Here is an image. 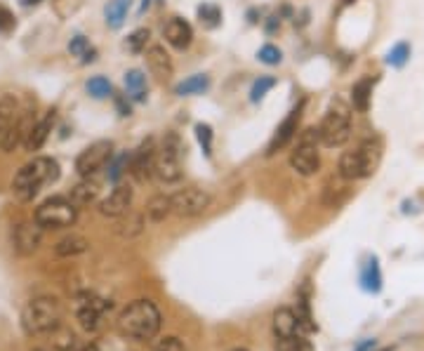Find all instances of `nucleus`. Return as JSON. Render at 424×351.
<instances>
[{"label": "nucleus", "instance_id": "f257e3e1", "mask_svg": "<svg viewBox=\"0 0 424 351\" xmlns=\"http://www.w3.org/2000/svg\"><path fill=\"white\" fill-rule=\"evenodd\" d=\"M160 323H163V316H160L156 304L148 302V299H135L133 304H128L120 312L116 321L120 335L128 339H139V342L156 337Z\"/></svg>", "mask_w": 424, "mask_h": 351}, {"label": "nucleus", "instance_id": "f03ea898", "mask_svg": "<svg viewBox=\"0 0 424 351\" xmlns=\"http://www.w3.org/2000/svg\"><path fill=\"white\" fill-rule=\"evenodd\" d=\"M57 180H59V163L55 158L48 156L33 158L17 170L12 180V193L17 200H24L26 203V200L36 198L45 184H52Z\"/></svg>", "mask_w": 424, "mask_h": 351}, {"label": "nucleus", "instance_id": "7ed1b4c3", "mask_svg": "<svg viewBox=\"0 0 424 351\" xmlns=\"http://www.w3.org/2000/svg\"><path fill=\"white\" fill-rule=\"evenodd\" d=\"M382 160V142L377 137L360 142L354 151H345L337 165V175H342L345 180H365V177L375 175V170L380 168Z\"/></svg>", "mask_w": 424, "mask_h": 351}, {"label": "nucleus", "instance_id": "20e7f679", "mask_svg": "<svg viewBox=\"0 0 424 351\" xmlns=\"http://www.w3.org/2000/svg\"><path fill=\"white\" fill-rule=\"evenodd\" d=\"M61 325V307L55 297H33L21 312L26 335H52Z\"/></svg>", "mask_w": 424, "mask_h": 351}, {"label": "nucleus", "instance_id": "39448f33", "mask_svg": "<svg viewBox=\"0 0 424 351\" xmlns=\"http://www.w3.org/2000/svg\"><path fill=\"white\" fill-rule=\"evenodd\" d=\"M351 140V108L345 99L335 97L318 125V142L328 149L345 146Z\"/></svg>", "mask_w": 424, "mask_h": 351}, {"label": "nucleus", "instance_id": "423d86ee", "mask_svg": "<svg viewBox=\"0 0 424 351\" xmlns=\"http://www.w3.org/2000/svg\"><path fill=\"white\" fill-rule=\"evenodd\" d=\"M182 153H184V144H182L177 132H165L163 142L156 149V163H153V180L158 184H177L182 180Z\"/></svg>", "mask_w": 424, "mask_h": 351}, {"label": "nucleus", "instance_id": "0eeeda50", "mask_svg": "<svg viewBox=\"0 0 424 351\" xmlns=\"http://www.w3.org/2000/svg\"><path fill=\"white\" fill-rule=\"evenodd\" d=\"M31 125L24 123V116L19 111V104L12 95H5L0 99V151L10 153L19 144H24V137Z\"/></svg>", "mask_w": 424, "mask_h": 351}, {"label": "nucleus", "instance_id": "6e6552de", "mask_svg": "<svg viewBox=\"0 0 424 351\" xmlns=\"http://www.w3.org/2000/svg\"><path fill=\"white\" fill-rule=\"evenodd\" d=\"M76 220H78V208L68 198H61V196L48 198L36 210V222L43 229H66V227H73Z\"/></svg>", "mask_w": 424, "mask_h": 351}, {"label": "nucleus", "instance_id": "1a4fd4ad", "mask_svg": "<svg viewBox=\"0 0 424 351\" xmlns=\"http://www.w3.org/2000/svg\"><path fill=\"white\" fill-rule=\"evenodd\" d=\"M318 142V130L309 128L305 130V135L300 137L295 151L290 153V168L302 177H311L320 170V153L316 149Z\"/></svg>", "mask_w": 424, "mask_h": 351}, {"label": "nucleus", "instance_id": "9d476101", "mask_svg": "<svg viewBox=\"0 0 424 351\" xmlns=\"http://www.w3.org/2000/svg\"><path fill=\"white\" fill-rule=\"evenodd\" d=\"M111 158H113V142L99 140L80 151V156L76 158V172L80 177H95L97 172L104 170L111 163Z\"/></svg>", "mask_w": 424, "mask_h": 351}, {"label": "nucleus", "instance_id": "9b49d317", "mask_svg": "<svg viewBox=\"0 0 424 351\" xmlns=\"http://www.w3.org/2000/svg\"><path fill=\"white\" fill-rule=\"evenodd\" d=\"M210 203H212V196L205 189H198V187H186L173 193V212L177 217H184V220L203 215L210 208Z\"/></svg>", "mask_w": 424, "mask_h": 351}, {"label": "nucleus", "instance_id": "f8f14e48", "mask_svg": "<svg viewBox=\"0 0 424 351\" xmlns=\"http://www.w3.org/2000/svg\"><path fill=\"white\" fill-rule=\"evenodd\" d=\"M156 140L148 137L139 144V149L130 158V175L135 177V182L146 184L153 180V163H156Z\"/></svg>", "mask_w": 424, "mask_h": 351}, {"label": "nucleus", "instance_id": "ddd939ff", "mask_svg": "<svg viewBox=\"0 0 424 351\" xmlns=\"http://www.w3.org/2000/svg\"><path fill=\"white\" fill-rule=\"evenodd\" d=\"M111 307V304L106 302V299L97 297L95 292H83V295H78V321L80 325L85 328V330L95 332L97 328H99V321L102 316L106 314V309Z\"/></svg>", "mask_w": 424, "mask_h": 351}, {"label": "nucleus", "instance_id": "4468645a", "mask_svg": "<svg viewBox=\"0 0 424 351\" xmlns=\"http://www.w3.org/2000/svg\"><path fill=\"white\" fill-rule=\"evenodd\" d=\"M302 108H305V102H300L288 116L283 118V123L278 125L276 132H273L271 142H269L267 146V156H273V153L283 151L285 146L292 142V137L297 135V128H300V120H302Z\"/></svg>", "mask_w": 424, "mask_h": 351}, {"label": "nucleus", "instance_id": "2eb2a0df", "mask_svg": "<svg viewBox=\"0 0 424 351\" xmlns=\"http://www.w3.org/2000/svg\"><path fill=\"white\" fill-rule=\"evenodd\" d=\"M43 231L45 229L40 227L38 222H21L15 227L12 231V243H15V250L19 255H33L38 250L40 243H43Z\"/></svg>", "mask_w": 424, "mask_h": 351}, {"label": "nucleus", "instance_id": "dca6fc26", "mask_svg": "<svg viewBox=\"0 0 424 351\" xmlns=\"http://www.w3.org/2000/svg\"><path fill=\"white\" fill-rule=\"evenodd\" d=\"M130 208H133V189L123 187V184H118L104 200H99V212L104 217H113V220L128 215Z\"/></svg>", "mask_w": 424, "mask_h": 351}, {"label": "nucleus", "instance_id": "f3484780", "mask_svg": "<svg viewBox=\"0 0 424 351\" xmlns=\"http://www.w3.org/2000/svg\"><path fill=\"white\" fill-rule=\"evenodd\" d=\"M163 36L175 50H186L193 43V28L182 17H170L168 24L163 26Z\"/></svg>", "mask_w": 424, "mask_h": 351}, {"label": "nucleus", "instance_id": "a211bd4d", "mask_svg": "<svg viewBox=\"0 0 424 351\" xmlns=\"http://www.w3.org/2000/svg\"><path fill=\"white\" fill-rule=\"evenodd\" d=\"M271 328H273V335L276 337H290V335H302V332H305L300 319H297V312L290 307H280L273 312Z\"/></svg>", "mask_w": 424, "mask_h": 351}, {"label": "nucleus", "instance_id": "6ab92c4d", "mask_svg": "<svg viewBox=\"0 0 424 351\" xmlns=\"http://www.w3.org/2000/svg\"><path fill=\"white\" fill-rule=\"evenodd\" d=\"M146 66H148V71L160 80H168L175 71L173 59H170L168 50H165L163 45H148L146 48Z\"/></svg>", "mask_w": 424, "mask_h": 351}, {"label": "nucleus", "instance_id": "aec40b11", "mask_svg": "<svg viewBox=\"0 0 424 351\" xmlns=\"http://www.w3.org/2000/svg\"><path fill=\"white\" fill-rule=\"evenodd\" d=\"M311 297H314V290H311V281H305L302 287L297 290V319H300L302 328H305V332H316L318 325L316 321H314V314H311Z\"/></svg>", "mask_w": 424, "mask_h": 351}, {"label": "nucleus", "instance_id": "412c9836", "mask_svg": "<svg viewBox=\"0 0 424 351\" xmlns=\"http://www.w3.org/2000/svg\"><path fill=\"white\" fill-rule=\"evenodd\" d=\"M52 128H55V111H50L43 120H38V123H33L31 128H28L26 137H24V149H26V151L28 153L40 151V149H43V144L48 142V137H50V132H52Z\"/></svg>", "mask_w": 424, "mask_h": 351}, {"label": "nucleus", "instance_id": "4be33fe9", "mask_svg": "<svg viewBox=\"0 0 424 351\" xmlns=\"http://www.w3.org/2000/svg\"><path fill=\"white\" fill-rule=\"evenodd\" d=\"M99 182L93 180V177H83V182H78L76 187L71 189L68 193V200H71L76 208H88V205H95L97 198H99Z\"/></svg>", "mask_w": 424, "mask_h": 351}, {"label": "nucleus", "instance_id": "5701e85b", "mask_svg": "<svg viewBox=\"0 0 424 351\" xmlns=\"http://www.w3.org/2000/svg\"><path fill=\"white\" fill-rule=\"evenodd\" d=\"M349 193H351L349 180H345L342 175H337V180L332 177V180H328V184L323 187V205H328V208H340V205L349 198Z\"/></svg>", "mask_w": 424, "mask_h": 351}, {"label": "nucleus", "instance_id": "b1692460", "mask_svg": "<svg viewBox=\"0 0 424 351\" xmlns=\"http://www.w3.org/2000/svg\"><path fill=\"white\" fill-rule=\"evenodd\" d=\"M360 287H363L365 292L382 290V269H380V260H377L375 255H370L368 262L360 269Z\"/></svg>", "mask_w": 424, "mask_h": 351}, {"label": "nucleus", "instance_id": "393cba45", "mask_svg": "<svg viewBox=\"0 0 424 351\" xmlns=\"http://www.w3.org/2000/svg\"><path fill=\"white\" fill-rule=\"evenodd\" d=\"M170 215H173V196L158 193L146 203V220L148 222L160 224V222L168 220Z\"/></svg>", "mask_w": 424, "mask_h": 351}, {"label": "nucleus", "instance_id": "a878e982", "mask_svg": "<svg viewBox=\"0 0 424 351\" xmlns=\"http://www.w3.org/2000/svg\"><path fill=\"white\" fill-rule=\"evenodd\" d=\"M370 102H372V80L360 78L351 88V106L356 108V111L365 113L370 108Z\"/></svg>", "mask_w": 424, "mask_h": 351}, {"label": "nucleus", "instance_id": "bb28decb", "mask_svg": "<svg viewBox=\"0 0 424 351\" xmlns=\"http://www.w3.org/2000/svg\"><path fill=\"white\" fill-rule=\"evenodd\" d=\"M130 5H133V0H108L106 8H104L106 26H111V28L123 26L125 17H128V12H130Z\"/></svg>", "mask_w": 424, "mask_h": 351}, {"label": "nucleus", "instance_id": "cd10ccee", "mask_svg": "<svg viewBox=\"0 0 424 351\" xmlns=\"http://www.w3.org/2000/svg\"><path fill=\"white\" fill-rule=\"evenodd\" d=\"M90 247V240L83 238V236H66V238H61L59 243L55 245V252L59 257H76V255H83L85 250Z\"/></svg>", "mask_w": 424, "mask_h": 351}, {"label": "nucleus", "instance_id": "c85d7f7f", "mask_svg": "<svg viewBox=\"0 0 424 351\" xmlns=\"http://www.w3.org/2000/svg\"><path fill=\"white\" fill-rule=\"evenodd\" d=\"M125 90H128L130 99H135V102L146 99V76L139 68H133V71L125 73Z\"/></svg>", "mask_w": 424, "mask_h": 351}, {"label": "nucleus", "instance_id": "c756f323", "mask_svg": "<svg viewBox=\"0 0 424 351\" xmlns=\"http://www.w3.org/2000/svg\"><path fill=\"white\" fill-rule=\"evenodd\" d=\"M210 90V78L205 73H196V76L182 80L180 85L175 88V92L180 97H191V95H203V92Z\"/></svg>", "mask_w": 424, "mask_h": 351}, {"label": "nucleus", "instance_id": "7c9ffc66", "mask_svg": "<svg viewBox=\"0 0 424 351\" xmlns=\"http://www.w3.org/2000/svg\"><path fill=\"white\" fill-rule=\"evenodd\" d=\"M68 53H71L73 57H80L83 64H90V61L97 59V50L88 43V38H83V36L71 38V43H68Z\"/></svg>", "mask_w": 424, "mask_h": 351}, {"label": "nucleus", "instance_id": "2f4dec72", "mask_svg": "<svg viewBox=\"0 0 424 351\" xmlns=\"http://www.w3.org/2000/svg\"><path fill=\"white\" fill-rule=\"evenodd\" d=\"M144 231V217L142 215H135V212H128L123 215V222L118 224V234L125 236V238H135Z\"/></svg>", "mask_w": 424, "mask_h": 351}, {"label": "nucleus", "instance_id": "473e14b6", "mask_svg": "<svg viewBox=\"0 0 424 351\" xmlns=\"http://www.w3.org/2000/svg\"><path fill=\"white\" fill-rule=\"evenodd\" d=\"M276 351H314V344L302 332V335L276 337Z\"/></svg>", "mask_w": 424, "mask_h": 351}, {"label": "nucleus", "instance_id": "72a5a7b5", "mask_svg": "<svg viewBox=\"0 0 424 351\" xmlns=\"http://www.w3.org/2000/svg\"><path fill=\"white\" fill-rule=\"evenodd\" d=\"M196 15H198V21H200V24H203L205 28H217V26L222 24V10L217 8L215 3H203V5H198Z\"/></svg>", "mask_w": 424, "mask_h": 351}, {"label": "nucleus", "instance_id": "f704fd0d", "mask_svg": "<svg viewBox=\"0 0 424 351\" xmlns=\"http://www.w3.org/2000/svg\"><path fill=\"white\" fill-rule=\"evenodd\" d=\"M408 59H410V45L405 43V40H401V43L394 45L385 57L387 64L394 66V68H403L405 64H408Z\"/></svg>", "mask_w": 424, "mask_h": 351}, {"label": "nucleus", "instance_id": "c9c22d12", "mask_svg": "<svg viewBox=\"0 0 424 351\" xmlns=\"http://www.w3.org/2000/svg\"><path fill=\"white\" fill-rule=\"evenodd\" d=\"M273 88H276V78H271V76H260V78L255 80V83H252V88H250V102H252V104L262 102Z\"/></svg>", "mask_w": 424, "mask_h": 351}, {"label": "nucleus", "instance_id": "e433bc0d", "mask_svg": "<svg viewBox=\"0 0 424 351\" xmlns=\"http://www.w3.org/2000/svg\"><path fill=\"white\" fill-rule=\"evenodd\" d=\"M130 158H133V153H118V156L111 158V163H108V180L113 184L125 175V170H130Z\"/></svg>", "mask_w": 424, "mask_h": 351}, {"label": "nucleus", "instance_id": "4c0bfd02", "mask_svg": "<svg viewBox=\"0 0 424 351\" xmlns=\"http://www.w3.org/2000/svg\"><path fill=\"white\" fill-rule=\"evenodd\" d=\"M85 88H88L90 97H95V99H106V97H111V95H113L111 83H108V80H106L104 76H95V78H90Z\"/></svg>", "mask_w": 424, "mask_h": 351}, {"label": "nucleus", "instance_id": "58836bf2", "mask_svg": "<svg viewBox=\"0 0 424 351\" xmlns=\"http://www.w3.org/2000/svg\"><path fill=\"white\" fill-rule=\"evenodd\" d=\"M148 38H151V31L148 28H137L128 36V50L133 55H139V53H146V45H148Z\"/></svg>", "mask_w": 424, "mask_h": 351}, {"label": "nucleus", "instance_id": "ea45409f", "mask_svg": "<svg viewBox=\"0 0 424 351\" xmlns=\"http://www.w3.org/2000/svg\"><path fill=\"white\" fill-rule=\"evenodd\" d=\"M193 132H196V140L200 144V149H203V153L210 158L212 156V140H215V132H212V128L208 123H196Z\"/></svg>", "mask_w": 424, "mask_h": 351}, {"label": "nucleus", "instance_id": "a19ab883", "mask_svg": "<svg viewBox=\"0 0 424 351\" xmlns=\"http://www.w3.org/2000/svg\"><path fill=\"white\" fill-rule=\"evenodd\" d=\"M257 59L267 66H278L280 59H283V53H280L276 45H264V48H260V53H257Z\"/></svg>", "mask_w": 424, "mask_h": 351}, {"label": "nucleus", "instance_id": "79ce46f5", "mask_svg": "<svg viewBox=\"0 0 424 351\" xmlns=\"http://www.w3.org/2000/svg\"><path fill=\"white\" fill-rule=\"evenodd\" d=\"M52 335L57 337V339H55V344H57V347H59L61 351H71V349H73V344H76V337H73L68 330H64V328H61V325L57 328Z\"/></svg>", "mask_w": 424, "mask_h": 351}, {"label": "nucleus", "instance_id": "37998d69", "mask_svg": "<svg viewBox=\"0 0 424 351\" xmlns=\"http://www.w3.org/2000/svg\"><path fill=\"white\" fill-rule=\"evenodd\" d=\"M153 351H186V349H184V344H182V339H180V337L170 335V337H163V339H160L156 347H153Z\"/></svg>", "mask_w": 424, "mask_h": 351}, {"label": "nucleus", "instance_id": "c03bdc74", "mask_svg": "<svg viewBox=\"0 0 424 351\" xmlns=\"http://www.w3.org/2000/svg\"><path fill=\"white\" fill-rule=\"evenodd\" d=\"M12 26H15L12 12H10L8 8H3V5H0V28H3V31H8V28H12Z\"/></svg>", "mask_w": 424, "mask_h": 351}, {"label": "nucleus", "instance_id": "a18cd8bd", "mask_svg": "<svg viewBox=\"0 0 424 351\" xmlns=\"http://www.w3.org/2000/svg\"><path fill=\"white\" fill-rule=\"evenodd\" d=\"M116 106H118V111H120V116H130V102L125 99V97H116Z\"/></svg>", "mask_w": 424, "mask_h": 351}, {"label": "nucleus", "instance_id": "49530a36", "mask_svg": "<svg viewBox=\"0 0 424 351\" xmlns=\"http://www.w3.org/2000/svg\"><path fill=\"white\" fill-rule=\"evenodd\" d=\"M377 347V342L375 339H365V342H360L358 347H356V351H372Z\"/></svg>", "mask_w": 424, "mask_h": 351}, {"label": "nucleus", "instance_id": "de8ad7c7", "mask_svg": "<svg viewBox=\"0 0 424 351\" xmlns=\"http://www.w3.org/2000/svg\"><path fill=\"white\" fill-rule=\"evenodd\" d=\"M280 26V19H278V17H269V24H267V31L269 33H273V31H276V28Z\"/></svg>", "mask_w": 424, "mask_h": 351}, {"label": "nucleus", "instance_id": "09e8293b", "mask_svg": "<svg viewBox=\"0 0 424 351\" xmlns=\"http://www.w3.org/2000/svg\"><path fill=\"white\" fill-rule=\"evenodd\" d=\"M153 3H160V0H142V8H139V12L144 15L146 10H151V5H153Z\"/></svg>", "mask_w": 424, "mask_h": 351}, {"label": "nucleus", "instance_id": "8fccbe9b", "mask_svg": "<svg viewBox=\"0 0 424 351\" xmlns=\"http://www.w3.org/2000/svg\"><path fill=\"white\" fill-rule=\"evenodd\" d=\"M80 351H99V349H97L95 344H88V347H83V349H80Z\"/></svg>", "mask_w": 424, "mask_h": 351}, {"label": "nucleus", "instance_id": "3c124183", "mask_svg": "<svg viewBox=\"0 0 424 351\" xmlns=\"http://www.w3.org/2000/svg\"><path fill=\"white\" fill-rule=\"evenodd\" d=\"M377 351H394V347H385V349H377Z\"/></svg>", "mask_w": 424, "mask_h": 351}, {"label": "nucleus", "instance_id": "603ef678", "mask_svg": "<svg viewBox=\"0 0 424 351\" xmlns=\"http://www.w3.org/2000/svg\"><path fill=\"white\" fill-rule=\"evenodd\" d=\"M33 351H45V349H33Z\"/></svg>", "mask_w": 424, "mask_h": 351}]
</instances>
